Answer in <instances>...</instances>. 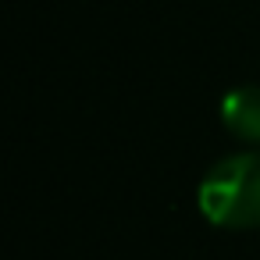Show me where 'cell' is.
Wrapping results in <instances>:
<instances>
[{
  "mask_svg": "<svg viewBox=\"0 0 260 260\" xmlns=\"http://www.w3.org/2000/svg\"><path fill=\"white\" fill-rule=\"evenodd\" d=\"M196 200L217 228H260V150L221 157L203 175Z\"/></svg>",
  "mask_w": 260,
  "mask_h": 260,
  "instance_id": "cell-1",
  "label": "cell"
},
{
  "mask_svg": "<svg viewBox=\"0 0 260 260\" xmlns=\"http://www.w3.org/2000/svg\"><path fill=\"white\" fill-rule=\"evenodd\" d=\"M221 125L242 139L260 146V86H239L221 100Z\"/></svg>",
  "mask_w": 260,
  "mask_h": 260,
  "instance_id": "cell-2",
  "label": "cell"
}]
</instances>
